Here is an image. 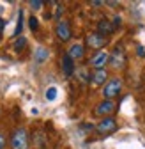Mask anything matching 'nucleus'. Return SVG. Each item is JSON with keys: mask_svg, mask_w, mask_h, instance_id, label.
<instances>
[{"mask_svg": "<svg viewBox=\"0 0 145 149\" xmlns=\"http://www.w3.org/2000/svg\"><path fill=\"white\" fill-rule=\"evenodd\" d=\"M30 140L25 128H16L11 135V149H28Z\"/></svg>", "mask_w": 145, "mask_h": 149, "instance_id": "f257e3e1", "label": "nucleus"}, {"mask_svg": "<svg viewBox=\"0 0 145 149\" xmlns=\"http://www.w3.org/2000/svg\"><path fill=\"white\" fill-rule=\"evenodd\" d=\"M120 89H122V80L120 78H112L104 84V89H103V96L104 100H113L115 96L120 94Z\"/></svg>", "mask_w": 145, "mask_h": 149, "instance_id": "f03ea898", "label": "nucleus"}, {"mask_svg": "<svg viewBox=\"0 0 145 149\" xmlns=\"http://www.w3.org/2000/svg\"><path fill=\"white\" fill-rule=\"evenodd\" d=\"M96 130L101 135H110V133H113L115 130H117V123H115L113 117H104L101 123H97Z\"/></svg>", "mask_w": 145, "mask_h": 149, "instance_id": "7ed1b4c3", "label": "nucleus"}, {"mask_svg": "<svg viewBox=\"0 0 145 149\" xmlns=\"http://www.w3.org/2000/svg\"><path fill=\"white\" fill-rule=\"evenodd\" d=\"M110 61V55H108V52H97L92 59H90V66H92L94 69H104L106 62Z\"/></svg>", "mask_w": 145, "mask_h": 149, "instance_id": "20e7f679", "label": "nucleus"}, {"mask_svg": "<svg viewBox=\"0 0 145 149\" xmlns=\"http://www.w3.org/2000/svg\"><path fill=\"white\" fill-rule=\"evenodd\" d=\"M124 50H120V48H115L113 52H112V55H110V66L112 68H115V69H120L122 66H124Z\"/></svg>", "mask_w": 145, "mask_h": 149, "instance_id": "39448f33", "label": "nucleus"}, {"mask_svg": "<svg viewBox=\"0 0 145 149\" xmlns=\"http://www.w3.org/2000/svg\"><path fill=\"white\" fill-rule=\"evenodd\" d=\"M87 45H88L90 48L99 50V48H103V46L106 45V37L101 36L99 32H94V34H90V36L87 37Z\"/></svg>", "mask_w": 145, "mask_h": 149, "instance_id": "423d86ee", "label": "nucleus"}, {"mask_svg": "<svg viewBox=\"0 0 145 149\" xmlns=\"http://www.w3.org/2000/svg\"><path fill=\"white\" fill-rule=\"evenodd\" d=\"M115 110V103L112 100H103L97 107H96V116H108Z\"/></svg>", "mask_w": 145, "mask_h": 149, "instance_id": "0eeeda50", "label": "nucleus"}, {"mask_svg": "<svg viewBox=\"0 0 145 149\" xmlns=\"http://www.w3.org/2000/svg\"><path fill=\"white\" fill-rule=\"evenodd\" d=\"M57 37L60 41H69L71 39V29L67 22H59L57 23Z\"/></svg>", "mask_w": 145, "mask_h": 149, "instance_id": "6e6552de", "label": "nucleus"}, {"mask_svg": "<svg viewBox=\"0 0 145 149\" xmlns=\"http://www.w3.org/2000/svg\"><path fill=\"white\" fill-rule=\"evenodd\" d=\"M106 78H108L106 69H94V73L90 74V82H92V85H104Z\"/></svg>", "mask_w": 145, "mask_h": 149, "instance_id": "1a4fd4ad", "label": "nucleus"}, {"mask_svg": "<svg viewBox=\"0 0 145 149\" xmlns=\"http://www.w3.org/2000/svg\"><path fill=\"white\" fill-rule=\"evenodd\" d=\"M67 55L72 59V61H80L83 55H85V48H83V45H80V43H75L69 50H67Z\"/></svg>", "mask_w": 145, "mask_h": 149, "instance_id": "9d476101", "label": "nucleus"}, {"mask_svg": "<svg viewBox=\"0 0 145 149\" xmlns=\"http://www.w3.org/2000/svg\"><path fill=\"white\" fill-rule=\"evenodd\" d=\"M62 71H64L66 77H71V74L75 73V61H72L67 53L62 57Z\"/></svg>", "mask_w": 145, "mask_h": 149, "instance_id": "9b49d317", "label": "nucleus"}, {"mask_svg": "<svg viewBox=\"0 0 145 149\" xmlns=\"http://www.w3.org/2000/svg\"><path fill=\"white\" fill-rule=\"evenodd\" d=\"M113 29H115V27H113L110 22H108V20H101V22L97 23V32H99L101 36H104V37H106L108 34H112Z\"/></svg>", "mask_w": 145, "mask_h": 149, "instance_id": "f8f14e48", "label": "nucleus"}, {"mask_svg": "<svg viewBox=\"0 0 145 149\" xmlns=\"http://www.w3.org/2000/svg\"><path fill=\"white\" fill-rule=\"evenodd\" d=\"M46 59H48V50H46V48H37V50H35V53H34V61L37 62V64H43Z\"/></svg>", "mask_w": 145, "mask_h": 149, "instance_id": "ddd939ff", "label": "nucleus"}, {"mask_svg": "<svg viewBox=\"0 0 145 149\" xmlns=\"http://www.w3.org/2000/svg\"><path fill=\"white\" fill-rule=\"evenodd\" d=\"M57 94H59V89L57 87H48L46 89V100L48 101H55L57 100Z\"/></svg>", "mask_w": 145, "mask_h": 149, "instance_id": "4468645a", "label": "nucleus"}, {"mask_svg": "<svg viewBox=\"0 0 145 149\" xmlns=\"http://www.w3.org/2000/svg\"><path fill=\"white\" fill-rule=\"evenodd\" d=\"M25 46H27V39H25V37H18L16 43H14V50L16 52H21Z\"/></svg>", "mask_w": 145, "mask_h": 149, "instance_id": "2eb2a0df", "label": "nucleus"}, {"mask_svg": "<svg viewBox=\"0 0 145 149\" xmlns=\"http://www.w3.org/2000/svg\"><path fill=\"white\" fill-rule=\"evenodd\" d=\"M21 29H23V11H20L18 13V25H16V30H14V36H18L21 32Z\"/></svg>", "mask_w": 145, "mask_h": 149, "instance_id": "dca6fc26", "label": "nucleus"}, {"mask_svg": "<svg viewBox=\"0 0 145 149\" xmlns=\"http://www.w3.org/2000/svg\"><path fill=\"white\" fill-rule=\"evenodd\" d=\"M28 25H30V30L35 32V30H37V27H39L37 18H35V16H30V18H28Z\"/></svg>", "mask_w": 145, "mask_h": 149, "instance_id": "f3484780", "label": "nucleus"}, {"mask_svg": "<svg viewBox=\"0 0 145 149\" xmlns=\"http://www.w3.org/2000/svg\"><path fill=\"white\" fill-rule=\"evenodd\" d=\"M28 6H30L32 9H41V7H43V2H41V0H30Z\"/></svg>", "mask_w": 145, "mask_h": 149, "instance_id": "a211bd4d", "label": "nucleus"}, {"mask_svg": "<svg viewBox=\"0 0 145 149\" xmlns=\"http://www.w3.org/2000/svg\"><path fill=\"white\" fill-rule=\"evenodd\" d=\"M4 147H6V137L0 133V149H4Z\"/></svg>", "mask_w": 145, "mask_h": 149, "instance_id": "6ab92c4d", "label": "nucleus"}, {"mask_svg": "<svg viewBox=\"0 0 145 149\" xmlns=\"http://www.w3.org/2000/svg\"><path fill=\"white\" fill-rule=\"evenodd\" d=\"M138 55H140V57H145V50H143V46H138Z\"/></svg>", "mask_w": 145, "mask_h": 149, "instance_id": "aec40b11", "label": "nucleus"}, {"mask_svg": "<svg viewBox=\"0 0 145 149\" xmlns=\"http://www.w3.org/2000/svg\"><path fill=\"white\" fill-rule=\"evenodd\" d=\"M4 27H6V20H4V18H0V32L4 30Z\"/></svg>", "mask_w": 145, "mask_h": 149, "instance_id": "412c9836", "label": "nucleus"}]
</instances>
